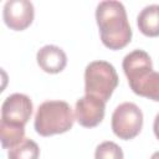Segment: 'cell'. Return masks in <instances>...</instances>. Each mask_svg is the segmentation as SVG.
I'll use <instances>...</instances> for the list:
<instances>
[{
	"mask_svg": "<svg viewBox=\"0 0 159 159\" xmlns=\"http://www.w3.org/2000/svg\"><path fill=\"white\" fill-rule=\"evenodd\" d=\"M96 21L102 43L109 50L124 48L132 40V29L125 7L116 0L102 1L96 9Z\"/></svg>",
	"mask_w": 159,
	"mask_h": 159,
	"instance_id": "6da1fadb",
	"label": "cell"
},
{
	"mask_svg": "<svg viewBox=\"0 0 159 159\" xmlns=\"http://www.w3.org/2000/svg\"><path fill=\"white\" fill-rule=\"evenodd\" d=\"M71 106L65 101H46L41 103L35 114V130L42 137L68 132L75 123Z\"/></svg>",
	"mask_w": 159,
	"mask_h": 159,
	"instance_id": "7a4b0ae2",
	"label": "cell"
},
{
	"mask_svg": "<svg viewBox=\"0 0 159 159\" xmlns=\"http://www.w3.org/2000/svg\"><path fill=\"white\" fill-rule=\"evenodd\" d=\"M118 75L107 61H93L84 70V92L107 102L118 86Z\"/></svg>",
	"mask_w": 159,
	"mask_h": 159,
	"instance_id": "3957f363",
	"label": "cell"
},
{
	"mask_svg": "<svg viewBox=\"0 0 159 159\" xmlns=\"http://www.w3.org/2000/svg\"><path fill=\"white\" fill-rule=\"evenodd\" d=\"M112 130L123 140L135 138L143 128L142 109L133 102H124L119 104L112 114Z\"/></svg>",
	"mask_w": 159,
	"mask_h": 159,
	"instance_id": "277c9868",
	"label": "cell"
},
{
	"mask_svg": "<svg viewBox=\"0 0 159 159\" xmlns=\"http://www.w3.org/2000/svg\"><path fill=\"white\" fill-rule=\"evenodd\" d=\"M32 102L22 93H12L5 98L1 106V120L16 125H24L32 114Z\"/></svg>",
	"mask_w": 159,
	"mask_h": 159,
	"instance_id": "5b68a950",
	"label": "cell"
},
{
	"mask_svg": "<svg viewBox=\"0 0 159 159\" xmlns=\"http://www.w3.org/2000/svg\"><path fill=\"white\" fill-rule=\"evenodd\" d=\"M35 9L31 1L10 0L6 1L2 10L5 25L14 31L26 30L34 21Z\"/></svg>",
	"mask_w": 159,
	"mask_h": 159,
	"instance_id": "8992f818",
	"label": "cell"
},
{
	"mask_svg": "<svg viewBox=\"0 0 159 159\" xmlns=\"http://www.w3.org/2000/svg\"><path fill=\"white\" fill-rule=\"evenodd\" d=\"M106 113V102L93 96H83L76 102L75 118L80 125L84 128H93L98 125Z\"/></svg>",
	"mask_w": 159,
	"mask_h": 159,
	"instance_id": "52a82bcc",
	"label": "cell"
},
{
	"mask_svg": "<svg viewBox=\"0 0 159 159\" xmlns=\"http://www.w3.org/2000/svg\"><path fill=\"white\" fill-rule=\"evenodd\" d=\"M36 61L42 71L55 75L65 70L67 65V56L61 47L46 45L37 51Z\"/></svg>",
	"mask_w": 159,
	"mask_h": 159,
	"instance_id": "ba28073f",
	"label": "cell"
},
{
	"mask_svg": "<svg viewBox=\"0 0 159 159\" xmlns=\"http://www.w3.org/2000/svg\"><path fill=\"white\" fill-rule=\"evenodd\" d=\"M124 75L128 82L143 76L144 73L153 71V62L150 56L143 50H134L125 55L122 63Z\"/></svg>",
	"mask_w": 159,
	"mask_h": 159,
	"instance_id": "9c48e42d",
	"label": "cell"
},
{
	"mask_svg": "<svg viewBox=\"0 0 159 159\" xmlns=\"http://www.w3.org/2000/svg\"><path fill=\"white\" fill-rule=\"evenodd\" d=\"M128 83L135 94L159 102V72L149 71Z\"/></svg>",
	"mask_w": 159,
	"mask_h": 159,
	"instance_id": "30bf717a",
	"label": "cell"
},
{
	"mask_svg": "<svg viewBox=\"0 0 159 159\" xmlns=\"http://www.w3.org/2000/svg\"><path fill=\"white\" fill-rule=\"evenodd\" d=\"M139 31L148 37L159 36V5L153 4L145 6L137 16Z\"/></svg>",
	"mask_w": 159,
	"mask_h": 159,
	"instance_id": "8fae6325",
	"label": "cell"
},
{
	"mask_svg": "<svg viewBox=\"0 0 159 159\" xmlns=\"http://www.w3.org/2000/svg\"><path fill=\"white\" fill-rule=\"evenodd\" d=\"M25 139V127L0 122V140L4 149H11Z\"/></svg>",
	"mask_w": 159,
	"mask_h": 159,
	"instance_id": "7c38bea8",
	"label": "cell"
},
{
	"mask_svg": "<svg viewBox=\"0 0 159 159\" xmlns=\"http://www.w3.org/2000/svg\"><path fill=\"white\" fill-rule=\"evenodd\" d=\"M40 148L31 139H24L16 147L9 149L7 158L9 159H39Z\"/></svg>",
	"mask_w": 159,
	"mask_h": 159,
	"instance_id": "4fadbf2b",
	"label": "cell"
},
{
	"mask_svg": "<svg viewBox=\"0 0 159 159\" xmlns=\"http://www.w3.org/2000/svg\"><path fill=\"white\" fill-rule=\"evenodd\" d=\"M94 159H124V155L122 148L118 144L107 140L96 148Z\"/></svg>",
	"mask_w": 159,
	"mask_h": 159,
	"instance_id": "5bb4252c",
	"label": "cell"
},
{
	"mask_svg": "<svg viewBox=\"0 0 159 159\" xmlns=\"http://www.w3.org/2000/svg\"><path fill=\"white\" fill-rule=\"evenodd\" d=\"M153 130H154V135L157 137V139L159 140V113L155 116L154 118V123H153Z\"/></svg>",
	"mask_w": 159,
	"mask_h": 159,
	"instance_id": "9a60e30c",
	"label": "cell"
},
{
	"mask_svg": "<svg viewBox=\"0 0 159 159\" xmlns=\"http://www.w3.org/2000/svg\"><path fill=\"white\" fill-rule=\"evenodd\" d=\"M150 159H159V152L153 153V154H152V157H150Z\"/></svg>",
	"mask_w": 159,
	"mask_h": 159,
	"instance_id": "2e32d148",
	"label": "cell"
}]
</instances>
